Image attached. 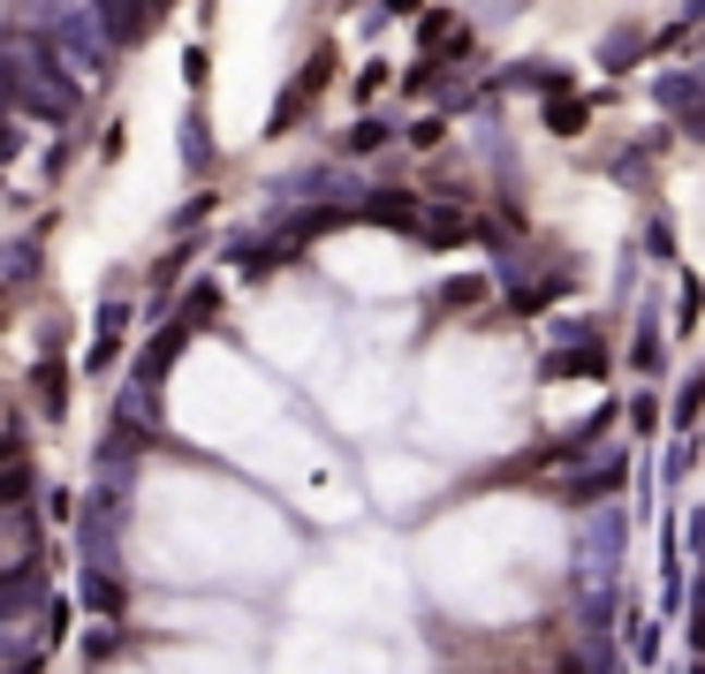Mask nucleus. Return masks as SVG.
Wrapping results in <instances>:
<instances>
[{
	"label": "nucleus",
	"instance_id": "nucleus-1",
	"mask_svg": "<svg viewBox=\"0 0 705 674\" xmlns=\"http://www.w3.org/2000/svg\"><path fill=\"white\" fill-rule=\"evenodd\" d=\"M546 122H554V130H584V107H569V99H554V107H546Z\"/></svg>",
	"mask_w": 705,
	"mask_h": 674
}]
</instances>
